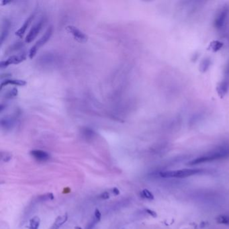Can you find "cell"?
Returning <instances> with one entry per match:
<instances>
[{
    "label": "cell",
    "mask_w": 229,
    "mask_h": 229,
    "mask_svg": "<svg viewBox=\"0 0 229 229\" xmlns=\"http://www.w3.org/2000/svg\"><path fill=\"white\" fill-rule=\"evenodd\" d=\"M30 155H31L35 160L40 161V162H44V161H48L50 159V154L45 151L40 150V149H35L32 150L30 152Z\"/></svg>",
    "instance_id": "obj_9"
},
{
    "label": "cell",
    "mask_w": 229,
    "mask_h": 229,
    "mask_svg": "<svg viewBox=\"0 0 229 229\" xmlns=\"http://www.w3.org/2000/svg\"><path fill=\"white\" fill-rule=\"evenodd\" d=\"M29 229H38L40 224V219L38 216H35L30 220Z\"/></svg>",
    "instance_id": "obj_18"
},
{
    "label": "cell",
    "mask_w": 229,
    "mask_h": 229,
    "mask_svg": "<svg viewBox=\"0 0 229 229\" xmlns=\"http://www.w3.org/2000/svg\"><path fill=\"white\" fill-rule=\"evenodd\" d=\"M83 135L85 139H92V138L95 135V133L94 131L90 129H87V128H85L82 131Z\"/></svg>",
    "instance_id": "obj_23"
},
{
    "label": "cell",
    "mask_w": 229,
    "mask_h": 229,
    "mask_svg": "<svg viewBox=\"0 0 229 229\" xmlns=\"http://www.w3.org/2000/svg\"><path fill=\"white\" fill-rule=\"evenodd\" d=\"M66 30H67V32L72 35L74 39L76 40L77 42L84 43L86 42L87 41V40H88V36H87V35H86L85 33L83 32L82 30H80L75 26L71 25L68 26H67Z\"/></svg>",
    "instance_id": "obj_8"
},
{
    "label": "cell",
    "mask_w": 229,
    "mask_h": 229,
    "mask_svg": "<svg viewBox=\"0 0 229 229\" xmlns=\"http://www.w3.org/2000/svg\"><path fill=\"white\" fill-rule=\"evenodd\" d=\"M101 199L102 200H107L110 198V194L107 191H104L100 196Z\"/></svg>",
    "instance_id": "obj_26"
},
{
    "label": "cell",
    "mask_w": 229,
    "mask_h": 229,
    "mask_svg": "<svg viewBox=\"0 0 229 229\" xmlns=\"http://www.w3.org/2000/svg\"><path fill=\"white\" fill-rule=\"evenodd\" d=\"M10 27H11V23H10L9 20L7 19H5L3 20L2 24L1 37H0V39H1L0 42H1L2 45H3V43L4 42V41L7 38V37H8L9 35Z\"/></svg>",
    "instance_id": "obj_12"
},
{
    "label": "cell",
    "mask_w": 229,
    "mask_h": 229,
    "mask_svg": "<svg viewBox=\"0 0 229 229\" xmlns=\"http://www.w3.org/2000/svg\"><path fill=\"white\" fill-rule=\"evenodd\" d=\"M212 65V61L209 58H206L202 60L200 66H199V70L201 73H206L208 71V69Z\"/></svg>",
    "instance_id": "obj_16"
},
{
    "label": "cell",
    "mask_w": 229,
    "mask_h": 229,
    "mask_svg": "<svg viewBox=\"0 0 229 229\" xmlns=\"http://www.w3.org/2000/svg\"><path fill=\"white\" fill-rule=\"evenodd\" d=\"M16 112L12 115H8L2 118L1 119V127L3 130L5 131L12 130L17 122L20 114Z\"/></svg>",
    "instance_id": "obj_6"
},
{
    "label": "cell",
    "mask_w": 229,
    "mask_h": 229,
    "mask_svg": "<svg viewBox=\"0 0 229 229\" xmlns=\"http://www.w3.org/2000/svg\"><path fill=\"white\" fill-rule=\"evenodd\" d=\"M18 89L16 88V87H12V88L9 89L8 90L6 91L3 97H4V98L5 100H12L18 96Z\"/></svg>",
    "instance_id": "obj_17"
},
{
    "label": "cell",
    "mask_w": 229,
    "mask_h": 229,
    "mask_svg": "<svg viewBox=\"0 0 229 229\" xmlns=\"http://www.w3.org/2000/svg\"><path fill=\"white\" fill-rule=\"evenodd\" d=\"M112 193L114 196H118V195L120 194V190L117 187H114L112 189Z\"/></svg>",
    "instance_id": "obj_28"
},
{
    "label": "cell",
    "mask_w": 229,
    "mask_h": 229,
    "mask_svg": "<svg viewBox=\"0 0 229 229\" xmlns=\"http://www.w3.org/2000/svg\"><path fill=\"white\" fill-rule=\"evenodd\" d=\"M67 220H68V214H67V213L58 216L49 229H59L66 223Z\"/></svg>",
    "instance_id": "obj_14"
},
{
    "label": "cell",
    "mask_w": 229,
    "mask_h": 229,
    "mask_svg": "<svg viewBox=\"0 0 229 229\" xmlns=\"http://www.w3.org/2000/svg\"><path fill=\"white\" fill-rule=\"evenodd\" d=\"M229 17V8L224 7L218 13L215 18L214 26L218 30H220L227 24Z\"/></svg>",
    "instance_id": "obj_4"
},
{
    "label": "cell",
    "mask_w": 229,
    "mask_h": 229,
    "mask_svg": "<svg viewBox=\"0 0 229 229\" xmlns=\"http://www.w3.org/2000/svg\"><path fill=\"white\" fill-rule=\"evenodd\" d=\"M140 195L143 198H146V199H147V200H154L153 194L151 193L149 190H147V189H144L143 190L141 191Z\"/></svg>",
    "instance_id": "obj_21"
},
{
    "label": "cell",
    "mask_w": 229,
    "mask_h": 229,
    "mask_svg": "<svg viewBox=\"0 0 229 229\" xmlns=\"http://www.w3.org/2000/svg\"><path fill=\"white\" fill-rule=\"evenodd\" d=\"M145 211H146V213L148 214H149L151 216H152L153 218H155V217L157 216V213H155V212L152 210H151V209H145Z\"/></svg>",
    "instance_id": "obj_27"
},
{
    "label": "cell",
    "mask_w": 229,
    "mask_h": 229,
    "mask_svg": "<svg viewBox=\"0 0 229 229\" xmlns=\"http://www.w3.org/2000/svg\"><path fill=\"white\" fill-rule=\"evenodd\" d=\"M12 154L7 152V151H2L1 152V160L4 163H7L12 159Z\"/></svg>",
    "instance_id": "obj_22"
},
{
    "label": "cell",
    "mask_w": 229,
    "mask_h": 229,
    "mask_svg": "<svg viewBox=\"0 0 229 229\" xmlns=\"http://www.w3.org/2000/svg\"><path fill=\"white\" fill-rule=\"evenodd\" d=\"M229 89V82L228 81H222L219 82L216 85V90L218 96L220 98H224L227 95Z\"/></svg>",
    "instance_id": "obj_10"
},
{
    "label": "cell",
    "mask_w": 229,
    "mask_h": 229,
    "mask_svg": "<svg viewBox=\"0 0 229 229\" xmlns=\"http://www.w3.org/2000/svg\"><path fill=\"white\" fill-rule=\"evenodd\" d=\"M202 172L200 169H183L179 170L161 171L159 176L163 178H186Z\"/></svg>",
    "instance_id": "obj_2"
},
{
    "label": "cell",
    "mask_w": 229,
    "mask_h": 229,
    "mask_svg": "<svg viewBox=\"0 0 229 229\" xmlns=\"http://www.w3.org/2000/svg\"><path fill=\"white\" fill-rule=\"evenodd\" d=\"M15 85V86H24L26 85V82L22 79H6L2 81L1 83V90L3 87L9 85Z\"/></svg>",
    "instance_id": "obj_13"
},
{
    "label": "cell",
    "mask_w": 229,
    "mask_h": 229,
    "mask_svg": "<svg viewBox=\"0 0 229 229\" xmlns=\"http://www.w3.org/2000/svg\"><path fill=\"white\" fill-rule=\"evenodd\" d=\"M229 157V146H221L190 161L189 165H196Z\"/></svg>",
    "instance_id": "obj_1"
},
{
    "label": "cell",
    "mask_w": 229,
    "mask_h": 229,
    "mask_svg": "<svg viewBox=\"0 0 229 229\" xmlns=\"http://www.w3.org/2000/svg\"><path fill=\"white\" fill-rule=\"evenodd\" d=\"M101 216H102V214H101V213L100 212V210L98 209H96L95 213H94L93 220L95 221L96 223H97L100 220Z\"/></svg>",
    "instance_id": "obj_25"
},
{
    "label": "cell",
    "mask_w": 229,
    "mask_h": 229,
    "mask_svg": "<svg viewBox=\"0 0 229 229\" xmlns=\"http://www.w3.org/2000/svg\"><path fill=\"white\" fill-rule=\"evenodd\" d=\"M23 46V44L21 42H15L14 44H13L11 46H10L9 48H8V50H7L6 53H10L12 52H14L16 50H18L20 49Z\"/></svg>",
    "instance_id": "obj_19"
},
{
    "label": "cell",
    "mask_w": 229,
    "mask_h": 229,
    "mask_svg": "<svg viewBox=\"0 0 229 229\" xmlns=\"http://www.w3.org/2000/svg\"><path fill=\"white\" fill-rule=\"evenodd\" d=\"M53 27L49 26V28L46 30V31L45 32V34H44V35L35 43V45L31 47V49H30L29 54H28L29 58L30 59H32L35 56L37 51L39 50L40 47L42 46L43 45H45V43L49 41L50 38V37H51L53 35Z\"/></svg>",
    "instance_id": "obj_3"
},
{
    "label": "cell",
    "mask_w": 229,
    "mask_h": 229,
    "mask_svg": "<svg viewBox=\"0 0 229 229\" xmlns=\"http://www.w3.org/2000/svg\"><path fill=\"white\" fill-rule=\"evenodd\" d=\"M75 229H82L81 227H77L75 228Z\"/></svg>",
    "instance_id": "obj_29"
},
{
    "label": "cell",
    "mask_w": 229,
    "mask_h": 229,
    "mask_svg": "<svg viewBox=\"0 0 229 229\" xmlns=\"http://www.w3.org/2000/svg\"><path fill=\"white\" fill-rule=\"evenodd\" d=\"M26 59V55L25 53L20 54V55H14L9 56L8 59L5 60H2L0 63V67L1 69H4L11 65H17L22 63Z\"/></svg>",
    "instance_id": "obj_7"
},
{
    "label": "cell",
    "mask_w": 229,
    "mask_h": 229,
    "mask_svg": "<svg viewBox=\"0 0 229 229\" xmlns=\"http://www.w3.org/2000/svg\"><path fill=\"white\" fill-rule=\"evenodd\" d=\"M216 222L218 224L229 225V216L226 215H220L216 218Z\"/></svg>",
    "instance_id": "obj_20"
},
{
    "label": "cell",
    "mask_w": 229,
    "mask_h": 229,
    "mask_svg": "<svg viewBox=\"0 0 229 229\" xmlns=\"http://www.w3.org/2000/svg\"><path fill=\"white\" fill-rule=\"evenodd\" d=\"M223 43L219 41V40H213L208 45V50H209L213 53H216L223 48Z\"/></svg>",
    "instance_id": "obj_15"
},
{
    "label": "cell",
    "mask_w": 229,
    "mask_h": 229,
    "mask_svg": "<svg viewBox=\"0 0 229 229\" xmlns=\"http://www.w3.org/2000/svg\"><path fill=\"white\" fill-rule=\"evenodd\" d=\"M45 17H42V18H40L38 21L32 26L31 30H30V32H28V34L27 35L26 37V40H25L26 42L30 43L31 42H32L33 40L36 38V37L38 36L39 32H40V30H42V27L44 26V25H45Z\"/></svg>",
    "instance_id": "obj_5"
},
{
    "label": "cell",
    "mask_w": 229,
    "mask_h": 229,
    "mask_svg": "<svg viewBox=\"0 0 229 229\" xmlns=\"http://www.w3.org/2000/svg\"><path fill=\"white\" fill-rule=\"evenodd\" d=\"M35 13H32L31 15H30L28 17V18H27L25 20V22H24L22 26L20 27V28L16 31V35L17 36L20 37V38H22L23 36L24 35V34L26 31L27 28H28V26H30V24H31V22H32V20H34V18H35Z\"/></svg>",
    "instance_id": "obj_11"
},
{
    "label": "cell",
    "mask_w": 229,
    "mask_h": 229,
    "mask_svg": "<svg viewBox=\"0 0 229 229\" xmlns=\"http://www.w3.org/2000/svg\"><path fill=\"white\" fill-rule=\"evenodd\" d=\"M54 195L53 193H46L41 195L38 197V200L40 202H46L49 200H53L54 199Z\"/></svg>",
    "instance_id": "obj_24"
}]
</instances>
